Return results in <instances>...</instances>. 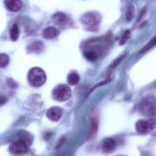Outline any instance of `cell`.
Masks as SVG:
<instances>
[{
  "mask_svg": "<svg viewBox=\"0 0 156 156\" xmlns=\"http://www.w3.org/2000/svg\"><path fill=\"white\" fill-rule=\"evenodd\" d=\"M28 78L32 85L35 87H40L43 85L46 82V74L41 68L34 67L29 71Z\"/></svg>",
  "mask_w": 156,
  "mask_h": 156,
  "instance_id": "6da1fadb",
  "label": "cell"
},
{
  "mask_svg": "<svg viewBox=\"0 0 156 156\" xmlns=\"http://www.w3.org/2000/svg\"><path fill=\"white\" fill-rule=\"evenodd\" d=\"M140 112L146 116H153L156 114V98L149 96L144 98L139 107Z\"/></svg>",
  "mask_w": 156,
  "mask_h": 156,
  "instance_id": "7a4b0ae2",
  "label": "cell"
},
{
  "mask_svg": "<svg viewBox=\"0 0 156 156\" xmlns=\"http://www.w3.org/2000/svg\"><path fill=\"white\" fill-rule=\"evenodd\" d=\"M72 94L71 88L68 85L60 84L54 88L52 92V97L55 101L65 102L70 98Z\"/></svg>",
  "mask_w": 156,
  "mask_h": 156,
  "instance_id": "3957f363",
  "label": "cell"
},
{
  "mask_svg": "<svg viewBox=\"0 0 156 156\" xmlns=\"http://www.w3.org/2000/svg\"><path fill=\"white\" fill-rule=\"evenodd\" d=\"M102 20L101 14L97 12H89L80 18L81 23L86 26L94 27L100 24Z\"/></svg>",
  "mask_w": 156,
  "mask_h": 156,
  "instance_id": "277c9868",
  "label": "cell"
},
{
  "mask_svg": "<svg viewBox=\"0 0 156 156\" xmlns=\"http://www.w3.org/2000/svg\"><path fill=\"white\" fill-rule=\"evenodd\" d=\"M52 20L55 25L63 29L70 28L73 26L72 19L63 12L55 13L52 17Z\"/></svg>",
  "mask_w": 156,
  "mask_h": 156,
  "instance_id": "5b68a950",
  "label": "cell"
},
{
  "mask_svg": "<svg viewBox=\"0 0 156 156\" xmlns=\"http://www.w3.org/2000/svg\"><path fill=\"white\" fill-rule=\"evenodd\" d=\"M29 144L21 140L14 141L10 145L9 151L13 155H22L25 154L29 150Z\"/></svg>",
  "mask_w": 156,
  "mask_h": 156,
  "instance_id": "8992f818",
  "label": "cell"
},
{
  "mask_svg": "<svg viewBox=\"0 0 156 156\" xmlns=\"http://www.w3.org/2000/svg\"><path fill=\"white\" fill-rule=\"evenodd\" d=\"M155 126V121L152 119H139L135 124L136 131L142 134L150 132Z\"/></svg>",
  "mask_w": 156,
  "mask_h": 156,
  "instance_id": "52a82bcc",
  "label": "cell"
},
{
  "mask_svg": "<svg viewBox=\"0 0 156 156\" xmlns=\"http://www.w3.org/2000/svg\"><path fill=\"white\" fill-rule=\"evenodd\" d=\"M98 127V115L96 111H94L90 116V128L88 138H92L96 134Z\"/></svg>",
  "mask_w": 156,
  "mask_h": 156,
  "instance_id": "ba28073f",
  "label": "cell"
},
{
  "mask_svg": "<svg viewBox=\"0 0 156 156\" xmlns=\"http://www.w3.org/2000/svg\"><path fill=\"white\" fill-rule=\"evenodd\" d=\"M62 109L61 108L57 106L52 107L47 111L46 116L51 121L57 122L62 117Z\"/></svg>",
  "mask_w": 156,
  "mask_h": 156,
  "instance_id": "9c48e42d",
  "label": "cell"
},
{
  "mask_svg": "<svg viewBox=\"0 0 156 156\" xmlns=\"http://www.w3.org/2000/svg\"><path fill=\"white\" fill-rule=\"evenodd\" d=\"M116 141L110 138L105 139L101 145V148L103 152L107 153L113 152L116 148Z\"/></svg>",
  "mask_w": 156,
  "mask_h": 156,
  "instance_id": "30bf717a",
  "label": "cell"
},
{
  "mask_svg": "<svg viewBox=\"0 0 156 156\" xmlns=\"http://www.w3.org/2000/svg\"><path fill=\"white\" fill-rule=\"evenodd\" d=\"M4 4L8 9L13 12L19 11L23 6L21 0H5Z\"/></svg>",
  "mask_w": 156,
  "mask_h": 156,
  "instance_id": "8fae6325",
  "label": "cell"
},
{
  "mask_svg": "<svg viewBox=\"0 0 156 156\" xmlns=\"http://www.w3.org/2000/svg\"><path fill=\"white\" fill-rule=\"evenodd\" d=\"M44 38L48 40L54 39L60 34V31L53 26H49L45 28L43 31Z\"/></svg>",
  "mask_w": 156,
  "mask_h": 156,
  "instance_id": "7c38bea8",
  "label": "cell"
},
{
  "mask_svg": "<svg viewBox=\"0 0 156 156\" xmlns=\"http://www.w3.org/2000/svg\"><path fill=\"white\" fill-rule=\"evenodd\" d=\"M44 49L43 43L41 41H35L31 43L27 47V50L30 53H40Z\"/></svg>",
  "mask_w": 156,
  "mask_h": 156,
  "instance_id": "4fadbf2b",
  "label": "cell"
},
{
  "mask_svg": "<svg viewBox=\"0 0 156 156\" xmlns=\"http://www.w3.org/2000/svg\"><path fill=\"white\" fill-rule=\"evenodd\" d=\"M83 55L87 61L91 62H94L98 59L99 54L94 50L86 49L84 51Z\"/></svg>",
  "mask_w": 156,
  "mask_h": 156,
  "instance_id": "5bb4252c",
  "label": "cell"
},
{
  "mask_svg": "<svg viewBox=\"0 0 156 156\" xmlns=\"http://www.w3.org/2000/svg\"><path fill=\"white\" fill-rule=\"evenodd\" d=\"M20 28L17 23H14L11 28L9 32L10 37L12 41H16L20 36Z\"/></svg>",
  "mask_w": 156,
  "mask_h": 156,
  "instance_id": "9a60e30c",
  "label": "cell"
},
{
  "mask_svg": "<svg viewBox=\"0 0 156 156\" xmlns=\"http://www.w3.org/2000/svg\"><path fill=\"white\" fill-rule=\"evenodd\" d=\"M67 79L68 83L72 86L76 85L80 82V76L78 74L75 73L69 74Z\"/></svg>",
  "mask_w": 156,
  "mask_h": 156,
  "instance_id": "2e32d148",
  "label": "cell"
},
{
  "mask_svg": "<svg viewBox=\"0 0 156 156\" xmlns=\"http://www.w3.org/2000/svg\"><path fill=\"white\" fill-rule=\"evenodd\" d=\"M155 45H156V35L140 50V53L141 54L144 53L153 48Z\"/></svg>",
  "mask_w": 156,
  "mask_h": 156,
  "instance_id": "e0dca14e",
  "label": "cell"
},
{
  "mask_svg": "<svg viewBox=\"0 0 156 156\" xmlns=\"http://www.w3.org/2000/svg\"><path fill=\"white\" fill-rule=\"evenodd\" d=\"M135 14V7L133 4H130L128 7L126 12V19L127 21H131L134 18Z\"/></svg>",
  "mask_w": 156,
  "mask_h": 156,
  "instance_id": "ac0fdd59",
  "label": "cell"
},
{
  "mask_svg": "<svg viewBox=\"0 0 156 156\" xmlns=\"http://www.w3.org/2000/svg\"><path fill=\"white\" fill-rule=\"evenodd\" d=\"M10 59L6 54L2 53L0 55V66L1 68H5L9 65Z\"/></svg>",
  "mask_w": 156,
  "mask_h": 156,
  "instance_id": "d6986e66",
  "label": "cell"
},
{
  "mask_svg": "<svg viewBox=\"0 0 156 156\" xmlns=\"http://www.w3.org/2000/svg\"><path fill=\"white\" fill-rule=\"evenodd\" d=\"M127 56V54H124L122 55L121 56L119 57L118 58H117L110 65V67L109 68V70H113L114 69L116 68L120 64V63L126 58V56Z\"/></svg>",
  "mask_w": 156,
  "mask_h": 156,
  "instance_id": "ffe728a7",
  "label": "cell"
},
{
  "mask_svg": "<svg viewBox=\"0 0 156 156\" xmlns=\"http://www.w3.org/2000/svg\"><path fill=\"white\" fill-rule=\"evenodd\" d=\"M130 31L129 30H126L123 34L122 36H121V39L119 41L120 45H124L126 42L130 38Z\"/></svg>",
  "mask_w": 156,
  "mask_h": 156,
  "instance_id": "44dd1931",
  "label": "cell"
},
{
  "mask_svg": "<svg viewBox=\"0 0 156 156\" xmlns=\"http://www.w3.org/2000/svg\"><path fill=\"white\" fill-rule=\"evenodd\" d=\"M146 12H147V8H143L140 11L139 13L138 16L137 18V22H139L142 20V18L144 17V15L146 14Z\"/></svg>",
  "mask_w": 156,
  "mask_h": 156,
  "instance_id": "7402d4cb",
  "label": "cell"
},
{
  "mask_svg": "<svg viewBox=\"0 0 156 156\" xmlns=\"http://www.w3.org/2000/svg\"><path fill=\"white\" fill-rule=\"evenodd\" d=\"M65 140V137H63L60 139V140L58 142V144H57V146H56V148L59 149L63 145L64 142Z\"/></svg>",
  "mask_w": 156,
  "mask_h": 156,
  "instance_id": "603a6c76",
  "label": "cell"
},
{
  "mask_svg": "<svg viewBox=\"0 0 156 156\" xmlns=\"http://www.w3.org/2000/svg\"><path fill=\"white\" fill-rule=\"evenodd\" d=\"M7 102V98L1 95V105H2Z\"/></svg>",
  "mask_w": 156,
  "mask_h": 156,
  "instance_id": "cb8c5ba5",
  "label": "cell"
}]
</instances>
